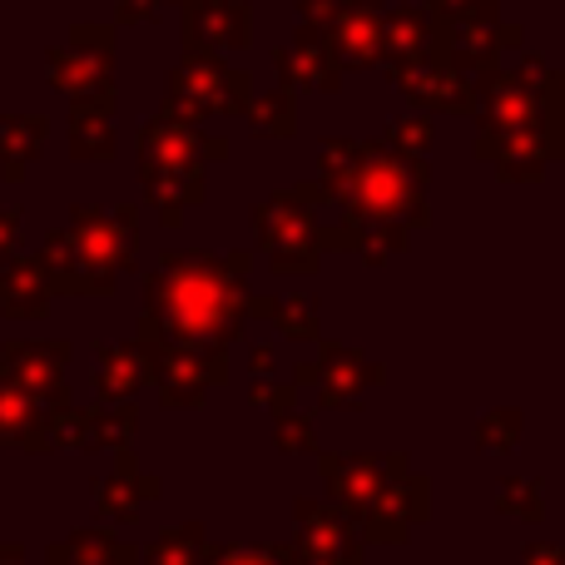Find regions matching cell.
<instances>
[{
	"label": "cell",
	"instance_id": "cell-29",
	"mask_svg": "<svg viewBox=\"0 0 565 565\" xmlns=\"http://www.w3.org/2000/svg\"><path fill=\"white\" fill-rule=\"evenodd\" d=\"M209 556V531L204 521H184V526H169L164 536H154L139 551V565H204Z\"/></svg>",
	"mask_w": 565,
	"mask_h": 565
},
{
	"label": "cell",
	"instance_id": "cell-20",
	"mask_svg": "<svg viewBox=\"0 0 565 565\" xmlns=\"http://www.w3.org/2000/svg\"><path fill=\"white\" fill-rule=\"evenodd\" d=\"M322 35H328V45H332V55H338L342 70H367L382 60V15L367 6L338 10V15L322 25Z\"/></svg>",
	"mask_w": 565,
	"mask_h": 565
},
{
	"label": "cell",
	"instance_id": "cell-15",
	"mask_svg": "<svg viewBox=\"0 0 565 565\" xmlns=\"http://www.w3.org/2000/svg\"><path fill=\"white\" fill-rule=\"evenodd\" d=\"M135 159H149V164H214V159H228V145L204 135V129L189 125V119L159 109V115L145 119V129H139Z\"/></svg>",
	"mask_w": 565,
	"mask_h": 565
},
{
	"label": "cell",
	"instance_id": "cell-25",
	"mask_svg": "<svg viewBox=\"0 0 565 565\" xmlns=\"http://www.w3.org/2000/svg\"><path fill=\"white\" fill-rule=\"evenodd\" d=\"M115 99H75L70 109V154L75 159H109L115 154V129H109Z\"/></svg>",
	"mask_w": 565,
	"mask_h": 565
},
{
	"label": "cell",
	"instance_id": "cell-19",
	"mask_svg": "<svg viewBox=\"0 0 565 565\" xmlns=\"http://www.w3.org/2000/svg\"><path fill=\"white\" fill-rule=\"evenodd\" d=\"M50 298H55V278H50V264L45 258H25V254H10L0 264V312L6 318H45L50 312Z\"/></svg>",
	"mask_w": 565,
	"mask_h": 565
},
{
	"label": "cell",
	"instance_id": "cell-24",
	"mask_svg": "<svg viewBox=\"0 0 565 565\" xmlns=\"http://www.w3.org/2000/svg\"><path fill=\"white\" fill-rule=\"evenodd\" d=\"M45 565H139V546L109 531H70L45 551Z\"/></svg>",
	"mask_w": 565,
	"mask_h": 565
},
{
	"label": "cell",
	"instance_id": "cell-23",
	"mask_svg": "<svg viewBox=\"0 0 565 565\" xmlns=\"http://www.w3.org/2000/svg\"><path fill=\"white\" fill-rule=\"evenodd\" d=\"M248 318H268L278 328V338L288 342L322 338L318 298H308V292H248Z\"/></svg>",
	"mask_w": 565,
	"mask_h": 565
},
{
	"label": "cell",
	"instance_id": "cell-36",
	"mask_svg": "<svg viewBox=\"0 0 565 565\" xmlns=\"http://www.w3.org/2000/svg\"><path fill=\"white\" fill-rule=\"evenodd\" d=\"M204 565H282V546H214L209 541Z\"/></svg>",
	"mask_w": 565,
	"mask_h": 565
},
{
	"label": "cell",
	"instance_id": "cell-1",
	"mask_svg": "<svg viewBox=\"0 0 565 565\" xmlns=\"http://www.w3.org/2000/svg\"><path fill=\"white\" fill-rule=\"evenodd\" d=\"M248 264L254 254H159V264L145 274V312H139L135 338L164 342H228L248 328Z\"/></svg>",
	"mask_w": 565,
	"mask_h": 565
},
{
	"label": "cell",
	"instance_id": "cell-32",
	"mask_svg": "<svg viewBox=\"0 0 565 565\" xmlns=\"http://www.w3.org/2000/svg\"><path fill=\"white\" fill-rule=\"evenodd\" d=\"M521 431H526V417H521L516 407H491L477 417V447L481 451H497V457H507V451L521 447Z\"/></svg>",
	"mask_w": 565,
	"mask_h": 565
},
{
	"label": "cell",
	"instance_id": "cell-18",
	"mask_svg": "<svg viewBox=\"0 0 565 565\" xmlns=\"http://www.w3.org/2000/svg\"><path fill=\"white\" fill-rule=\"evenodd\" d=\"M274 65H278L282 89L298 85V89H318V95H332V89L342 85V65H338V55H332L328 35H322V25H308V20H302L298 40H292L288 50H278V55H274Z\"/></svg>",
	"mask_w": 565,
	"mask_h": 565
},
{
	"label": "cell",
	"instance_id": "cell-27",
	"mask_svg": "<svg viewBox=\"0 0 565 565\" xmlns=\"http://www.w3.org/2000/svg\"><path fill=\"white\" fill-rule=\"evenodd\" d=\"M50 75L60 89H70L75 99H115L109 95V50L95 55H50Z\"/></svg>",
	"mask_w": 565,
	"mask_h": 565
},
{
	"label": "cell",
	"instance_id": "cell-4",
	"mask_svg": "<svg viewBox=\"0 0 565 565\" xmlns=\"http://www.w3.org/2000/svg\"><path fill=\"white\" fill-rule=\"evenodd\" d=\"M322 204H328L322 184L278 189L274 199L254 204V214H248L254 244L278 278H298V274L308 278L322 268V218H318Z\"/></svg>",
	"mask_w": 565,
	"mask_h": 565
},
{
	"label": "cell",
	"instance_id": "cell-31",
	"mask_svg": "<svg viewBox=\"0 0 565 565\" xmlns=\"http://www.w3.org/2000/svg\"><path fill=\"white\" fill-rule=\"evenodd\" d=\"M497 511L521 526H536L546 516V481L541 477H507L497 491Z\"/></svg>",
	"mask_w": 565,
	"mask_h": 565
},
{
	"label": "cell",
	"instance_id": "cell-35",
	"mask_svg": "<svg viewBox=\"0 0 565 565\" xmlns=\"http://www.w3.org/2000/svg\"><path fill=\"white\" fill-rule=\"evenodd\" d=\"M377 145H382V149H392V154L427 159V149H431V119H422V115H412V119H392V125L382 129Z\"/></svg>",
	"mask_w": 565,
	"mask_h": 565
},
{
	"label": "cell",
	"instance_id": "cell-21",
	"mask_svg": "<svg viewBox=\"0 0 565 565\" xmlns=\"http://www.w3.org/2000/svg\"><path fill=\"white\" fill-rule=\"evenodd\" d=\"M149 387V348L145 342H109L95 348V397L99 402H135Z\"/></svg>",
	"mask_w": 565,
	"mask_h": 565
},
{
	"label": "cell",
	"instance_id": "cell-6",
	"mask_svg": "<svg viewBox=\"0 0 565 565\" xmlns=\"http://www.w3.org/2000/svg\"><path fill=\"white\" fill-rule=\"evenodd\" d=\"M477 159L497 164L507 184H536L556 159H565V109H546V115L521 119V125L481 129Z\"/></svg>",
	"mask_w": 565,
	"mask_h": 565
},
{
	"label": "cell",
	"instance_id": "cell-39",
	"mask_svg": "<svg viewBox=\"0 0 565 565\" xmlns=\"http://www.w3.org/2000/svg\"><path fill=\"white\" fill-rule=\"evenodd\" d=\"M10 254H20V214L15 209H0V264Z\"/></svg>",
	"mask_w": 565,
	"mask_h": 565
},
{
	"label": "cell",
	"instance_id": "cell-37",
	"mask_svg": "<svg viewBox=\"0 0 565 565\" xmlns=\"http://www.w3.org/2000/svg\"><path fill=\"white\" fill-rule=\"evenodd\" d=\"M521 565H565V541H526Z\"/></svg>",
	"mask_w": 565,
	"mask_h": 565
},
{
	"label": "cell",
	"instance_id": "cell-38",
	"mask_svg": "<svg viewBox=\"0 0 565 565\" xmlns=\"http://www.w3.org/2000/svg\"><path fill=\"white\" fill-rule=\"evenodd\" d=\"M248 372H254V382L274 377L278 372V348L274 342H254V348H248Z\"/></svg>",
	"mask_w": 565,
	"mask_h": 565
},
{
	"label": "cell",
	"instance_id": "cell-10",
	"mask_svg": "<svg viewBox=\"0 0 565 565\" xmlns=\"http://www.w3.org/2000/svg\"><path fill=\"white\" fill-rule=\"evenodd\" d=\"M312 362H318V402L328 412H358L367 407V397L387 382V367H382L377 358H367V352L358 348H342V342H312Z\"/></svg>",
	"mask_w": 565,
	"mask_h": 565
},
{
	"label": "cell",
	"instance_id": "cell-41",
	"mask_svg": "<svg viewBox=\"0 0 565 565\" xmlns=\"http://www.w3.org/2000/svg\"><path fill=\"white\" fill-rule=\"evenodd\" d=\"M0 565H30V561H25L20 546H0Z\"/></svg>",
	"mask_w": 565,
	"mask_h": 565
},
{
	"label": "cell",
	"instance_id": "cell-28",
	"mask_svg": "<svg viewBox=\"0 0 565 565\" xmlns=\"http://www.w3.org/2000/svg\"><path fill=\"white\" fill-rule=\"evenodd\" d=\"M40 149H45V119H35V115L0 119V174H6L10 184L25 179V169L40 159Z\"/></svg>",
	"mask_w": 565,
	"mask_h": 565
},
{
	"label": "cell",
	"instance_id": "cell-13",
	"mask_svg": "<svg viewBox=\"0 0 565 565\" xmlns=\"http://www.w3.org/2000/svg\"><path fill=\"white\" fill-rule=\"evenodd\" d=\"M397 89L422 109V115H471V75L447 60H412V65L392 70Z\"/></svg>",
	"mask_w": 565,
	"mask_h": 565
},
{
	"label": "cell",
	"instance_id": "cell-3",
	"mask_svg": "<svg viewBox=\"0 0 565 565\" xmlns=\"http://www.w3.org/2000/svg\"><path fill=\"white\" fill-rule=\"evenodd\" d=\"M40 258L50 264L55 292L105 298L115 282L139 268V214L135 209L75 204L65 228H50Z\"/></svg>",
	"mask_w": 565,
	"mask_h": 565
},
{
	"label": "cell",
	"instance_id": "cell-12",
	"mask_svg": "<svg viewBox=\"0 0 565 565\" xmlns=\"http://www.w3.org/2000/svg\"><path fill=\"white\" fill-rule=\"evenodd\" d=\"M65 367H70V342H6L0 348V372L20 392H30L45 412L70 402Z\"/></svg>",
	"mask_w": 565,
	"mask_h": 565
},
{
	"label": "cell",
	"instance_id": "cell-26",
	"mask_svg": "<svg viewBox=\"0 0 565 565\" xmlns=\"http://www.w3.org/2000/svg\"><path fill=\"white\" fill-rule=\"evenodd\" d=\"M431 50V20L422 15V10H392V15H382V60H387L392 70L397 65H412V60H422Z\"/></svg>",
	"mask_w": 565,
	"mask_h": 565
},
{
	"label": "cell",
	"instance_id": "cell-17",
	"mask_svg": "<svg viewBox=\"0 0 565 565\" xmlns=\"http://www.w3.org/2000/svg\"><path fill=\"white\" fill-rule=\"evenodd\" d=\"M159 497H164V481H159L154 471H139V461H135L129 447H119L115 471L95 481V511H99V521H109V526H129V521H139V511Z\"/></svg>",
	"mask_w": 565,
	"mask_h": 565
},
{
	"label": "cell",
	"instance_id": "cell-7",
	"mask_svg": "<svg viewBox=\"0 0 565 565\" xmlns=\"http://www.w3.org/2000/svg\"><path fill=\"white\" fill-rule=\"evenodd\" d=\"M254 99L244 70L218 65L209 50H189V60L169 75V115L189 119V125H209V119H234Z\"/></svg>",
	"mask_w": 565,
	"mask_h": 565
},
{
	"label": "cell",
	"instance_id": "cell-8",
	"mask_svg": "<svg viewBox=\"0 0 565 565\" xmlns=\"http://www.w3.org/2000/svg\"><path fill=\"white\" fill-rule=\"evenodd\" d=\"M387 457H392L387 487H382L367 526L358 531L362 546H372V541H377V546H402V541L412 536V526H422V521L431 516V481L412 467L407 451H387Z\"/></svg>",
	"mask_w": 565,
	"mask_h": 565
},
{
	"label": "cell",
	"instance_id": "cell-33",
	"mask_svg": "<svg viewBox=\"0 0 565 565\" xmlns=\"http://www.w3.org/2000/svg\"><path fill=\"white\" fill-rule=\"evenodd\" d=\"M274 447L288 451V457H312V451H318L312 417L298 407V402H282V407H274Z\"/></svg>",
	"mask_w": 565,
	"mask_h": 565
},
{
	"label": "cell",
	"instance_id": "cell-22",
	"mask_svg": "<svg viewBox=\"0 0 565 565\" xmlns=\"http://www.w3.org/2000/svg\"><path fill=\"white\" fill-rule=\"evenodd\" d=\"M189 45L224 55V50L248 45V6L238 0H194L189 10Z\"/></svg>",
	"mask_w": 565,
	"mask_h": 565
},
{
	"label": "cell",
	"instance_id": "cell-40",
	"mask_svg": "<svg viewBox=\"0 0 565 565\" xmlns=\"http://www.w3.org/2000/svg\"><path fill=\"white\" fill-rule=\"evenodd\" d=\"M288 382H292V387H312V382H318V362H298V367H292L288 372Z\"/></svg>",
	"mask_w": 565,
	"mask_h": 565
},
{
	"label": "cell",
	"instance_id": "cell-2",
	"mask_svg": "<svg viewBox=\"0 0 565 565\" xmlns=\"http://www.w3.org/2000/svg\"><path fill=\"white\" fill-rule=\"evenodd\" d=\"M427 159H407L382 149L377 139L362 145L352 179L332 194L338 224H322V254H358L362 264H387L427 228Z\"/></svg>",
	"mask_w": 565,
	"mask_h": 565
},
{
	"label": "cell",
	"instance_id": "cell-9",
	"mask_svg": "<svg viewBox=\"0 0 565 565\" xmlns=\"http://www.w3.org/2000/svg\"><path fill=\"white\" fill-rule=\"evenodd\" d=\"M387 467H392V457H377V451H328V457H318L328 507L352 531L367 526L372 507H377L382 487H387Z\"/></svg>",
	"mask_w": 565,
	"mask_h": 565
},
{
	"label": "cell",
	"instance_id": "cell-34",
	"mask_svg": "<svg viewBox=\"0 0 565 565\" xmlns=\"http://www.w3.org/2000/svg\"><path fill=\"white\" fill-rule=\"evenodd\" d=\"M358 159H362V145H358V139H342V135L322 139V149H318V184L328 189V204H332V194H338V189L352 179Z\"/></svg>",
	"mask_w": 565,
	"mask_h": 565
},
{
	"label": "cell",
	"instance_id": "cell-16",
	"mask_svg": "<svg viewBox=\"0 0 565 565\" xmlns=\"http://www.w3.org/2000/svg\"><path fill=\"white\" fill-rule=\"evenodd\" d=\"M135 174L164 228H184L189 209H199L209 199L204 164H149V159H135Z\"/></svg>",
	"mask_w": 565,
	"mask_h": 565
},
{
	"label": "cell",
	"instance_id": "cell-11",
	"mask_svg": "<svg viewBox=\"0 0 565 565\" xmlns=\"http://www.w3.org/2000/svg\"><path fill=\"white\" fill-rule=\"evenodd\" d=\"M292 551L312 565H367L362 536L328 507V501H292Z\"/></svg>",
	"mask_w": 565,
	"mask_h": 565
},
{
	"label": "cell",
	"instance_id": "cell-5",
	"mask_svg": "<svg viewBox=\"0 0 565 565\" xmlns=\"http://www.w3.org/2000/svg\"><path fill=\"white\" fill-rule=\"evenodd\" d=\"M149 348V387L169 412H199L209 392L228 382V348L214 342H164L139 338Z\"/></svg>",
	"mask_w": 565,
	"mask_h": 565
},
{
	"label": "cell",
	"instance_id": "cell-30",
	"mask_svg": "<svg viewBox=\"0 0 565 565\" xmlns=\"http://www.w3.org/2000/svg\"><path fill=\"white\" fill-rule=\"evenodd\" d=\"M244 119L258 129L264 139H288L298 129V105H292V89H274V95H258L244 105Z\"/></svg>",
	"mask_w": 565,
	"mask_h": 565
},
{
	"label": "cell",
	"instance_id": "cell-14",
	"mask_svg": "<svg viewBox=\"0 0 565 565\" xmlns=\"http://www.w3.org/2000/svg\"><path fill=\"white\" fill-rule=\"evenodd\" d=\"M521 45V30L497 25V20H447V25H431V50L437 60L467 70V75H481L501 60V50Z\"/></svg>",
	"mask_w": 565,
	"mask_h": 565
}]
</instances>
